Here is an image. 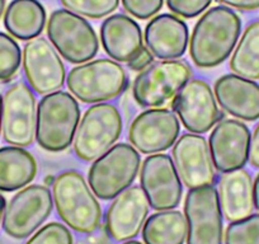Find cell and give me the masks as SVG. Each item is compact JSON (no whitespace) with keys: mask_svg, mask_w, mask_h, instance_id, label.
<instances>
[{"mask_svg":"<svg viewBox=\"0 0 259 244\" xmlns=\"http://www.w3.org/2000/svg\"><path fill=\"white\" fill-rule=\"evenodd\" d=\"M241 34V19L228 6L206 11L194 24L189 39V55L202 69L219 66L233 54Z\"/></svg>","mask_w":259,"mask_h":244,"instance_id":"cell-1","label":"cell"},{"mask_svg":"<svg viewBox=\"0 0 259 244\" xmlns=\"http://www.w3.org/2000/svg\"><path fill=\"white\" fill-rule=\"evenodd\" d=\"M52 198L61 220L76 233L91 234L101 226V205L80 172L68 169L57 174Z\"/></svg>","mask_w":259,"mask_h":244,"instance_id":"cell-2","label":"cell"},{"mask_svg":"<svg viewBox=\"0 0 259 244\" xmlns=\"http://www.w3.org/2000/svg\"><path fill=\"white\" fill-rule=\"evenodd\" d=\"M80 122V107L71 93L57 91L38 102L36 140L50 153L64 151L73 144Z\"/></svg>","mask_w":259,"mask_h":244,"instance_id":"cell-3","label":"cell"},{"mask_svg":"<svg viewBox=\"0 0 259 244\" xmlns=\"http://www.w3.org/2000/svg\"><path fill=\"white\" fill-rule=\"evenodd\" d=\"M128 76L123 66L111 59H98L80 64L69 71V92L83 103H102L123 93Z\"/></svg>","mask_w":259,"mask_h":244,"instance_id":"cell-4","label":"cell"},{"mask_svg":"<svg viewBox=\"0 0 259 244\" xmlns=\"http://www.w3.org/2000/svg\"><path fill=\"white\" fill-rule=\"evenodd\" d=\"M140 166V154L131 144H114L92 164L89 186L97 197L112 200L133 185Z\"/></svg>","mask_w":259,"mask_h":244,"instance_id":"cell-5","label":"cell"},{"mask_svg":"<svg viewBox=\"0 0 259 244\" xmlns=\"http://www.w3.org/2000/svg\"><path fill=\"white\" fill-rule=\"evenodd\" d=\"M122 133V117L112 103L89 107L74 136V153L84 161H94L114 145Z\"/></svg>","mask_w":259,"mask_h":244,"instance_id":"cell-6","label":"cell"},{"mask_svg":"<svg viewBox=\"0 0 259 244\" xmlns=\"http://www.w3.org/2000/svg\"><path fill=\"white\" fill-rule=\"evenodd\" d=\"M192 68L184 60H161L140 71L133 84V96L140 106L163 108L191 79Z\"/></svg>","mask_w":259,"mask_h":244,"instance_id":"cell-7","label":"cell"},{"mask_svg":"<svg viewBox=\"0 0 259 244\" xmlns=\"http://www.w3.org/2000/svg\"><path fill=\"white\" fill-rule=\"evenodd\" d=\"M47 34L59 54L71 64H84L98 54L99 41L92 24L68 9L52 12Z\"/></svg>","mask_w":259,"mask_h":244,"instance_id":"cell-8","label":"cell"},{"mask_svg":"<svg viewBox=\"0 0 259 244\" xmlns=\"http://www.w3.org/2000/svg\"><path fill=\"white\" fill-rule=\"evenodd\" d=\"M54 209V198L49 187L29 185L19 190L6 206L3 229L14 239H24L34 233Z\"/></svg>","mask_w":259,"mask_h":244,"instance_id":"cell-9","label":"cell"},{"mask_svg":"<svg viewBox=\"0 0 259 244\" xmlns=\"http://www.w3.org/2000/svg\"><path fill=\"white\" fill-rule=\"evenodd\" d=\"M188 226L187 244H221L224 238L223 211L215 186L189 188L184 201Z\"/></svg>","mask_w":259,"mask_h":244,"instance_id":"cell-10","label":"cell"},{"mask_svg":"<svg viewBox=\"0 0 259 244\" xmlns=\"http://www.w3.org/2000/svg\"><path fill=\"white\" fill-rule=\"evenodd\" d=\"M37 107L28 84L17 82L6 91L2 102V135L6 143L27 148L36 138Z\"/></svg>","mask_w":259,"mask_h":244,"instance_id":"cell-11","label":"cell"},{"mask_svg":"<svg viewBox=\"0 0 259 244\" xmlns=\"http://www.w3.org/2000/svg\"><path fill=\"white\" fill-rule=\"evenodd\" d=\"M22 65L27 83L37 94L54 93L65 84L64 63L59 51L45 37H36L26 42L22 51Z\"/></svg>","mask_w":259,"mask_h":244,"instance_id":"cell-12","label":"cell"},{"mask_svg":"<svg viewBox=\"0 0 259 244\" xmlns=\"http://www.w3.org/2000/svg\"><path fill=\"white\" fill-rule=\"evenodd\" d=\"M179 133L181 122L173 109L149 108L131 122L128 140L136 150L149 155L168 150Z\"/></svg>","mask_w":259,"mask_h":244,"instance_id":"cell-13","label":"cell"},{"mask_svg":"<svg viewBox=\"0 0 259 244\" xmlns=\"http://www.w3.org/2000/svg\"><path fill=\"white\" fill-rule=\"evenodd\" d=\"M171 109L189 133L205 134L219 122L218 101L203 79H189L171 101Z\"/></svg>","mask_w":259,"mask_h":244,"instance_id":"cell-14","label":"cell"},{"mask_svg":"<svg viewBox=\"0 0 259 244\" xmlns=\"http://www.w3.org/2000/svg\"><path fill=\"white\" fill-rule=\"evenodd\" d=\"M140 186L154 210H173L181 204L183 195L181 178L173 159L166 154H153L144 160Z\"/></svg>","mask_w":259,"mask_h":244,"instance_id":"cell-15","label":"cell"},{"mask_svg":"<svg viewBox=\"0 0 259 244\" xmlns=\"http://www.w3.org/2000/svg\"><path fill=\"white\" fill-rule=\"evenodd\" d=\"M173 163L182 183L188 188L213 185L216 169L210 146L203 136L183 134L173 145Z\"/></svg>","mask_w":259,"mask_h":244,"instance_id":"cell-16","label":"cell"},{"mask_svg":"<svg viewBox=\"0 0 259 244\" xmlns=\"http://www.w3.org/2000/svg\"><path fill=\"white\" fill-rule=\"evenodd\" d=\"M149 204L141 186H130L113 198L104 216L106 231L113 240L126 241L139 235L149 215Z\"/></svg>","mask_w":259,"mask_h":244,"instance_id":"cell-17","label":"cell"},{"mask_svg":"<svg viewBox=\"0 0 259 244\" xmlns=\"http://www.w3.org/2000/svg\"><path fill=\"white\" fill-rule=\"evenodd\" d=\"M251 133L248 126L235 118L219 121L208 139L211 156L218 172L244 168L249 160Z\"/></svg>","mask_w":259,"mask_h":244,"instance_id":"cell-18","label":"cell"},{"mask_svg":"<svg viewBox=\"0 0 259 244\" xmlns=\"http://www.w3.org/2000/svg\"><path fill=\"white\" fill-rule=\"evenodd\" d=\"M213 93L226 113L240 121L259 119V84L236 74H225L215 82Z\"/></svg>","mask_w":259,"mask_h":244,"instance_id":"cell-19","label":"cell"},{"mask_svg":"<svg viewBox=\"0 0 259 244\" xmlns=\"http://www.w3.org/2000/svg\"><path fill=\"white\" fill-rule=\"evenodd\" d=\"M144 41L154 57L161 60L179 59L189 44L188 26L174 14H159L146 24Z\"/></svg>","mask_w":259,"mask_h":244,"instance_id":"cell-20","label":"cell"},{"mask_svg":"<svg viewBox=\"0 0 259 244\" xmlns=\"http://www.w3.org/2000/svg\"><path fill=\"white\" fill-rule=\"evenodd\" d=\"M101 41L106 54L119 63H128L144 47L141 27L122 13L109 16L102 23Z\"/></svg>","mask_w":259,"mask_h":244,"instance_id":"cell-21","label":"cell"},{"mask_svg":"<svg viewBox=\"0 0 259 244\" xmlns=\"http://www.w3.org/2000/svg\"><path fill=\"white\" fill-rule=\"evenodd\" d=\"M218 193L223 215L229 223L246 218L255 209L253 178L246 169L223 172L218 178Z\"/></svg>","mask_w":259,"mask_h":244,"instance_id":"cell-22","label":"cell"},{"mask_svg":"<svg viewBox=\"0 0 259 244\" xmlns=\"http://www.w3.org/2000/svg\"><path fill=\"white\" fill-rule=\"evenodd\" d=\"M37 174L34 156L21 146L0 148V192H14L28 186Z\"/></svg>","mask_w":259,"mask_h":244,"instance_id":"cell-23","label":"cell"},{"mask_svg":"<svg viewBox=\"0 0 259 244\" xmlns=\"http://www.w3.org/2000/svg\"><path fill=\"white\" fill-rule=\"evenodd\" d=\"M47 16L38 0H12L4 12V27L14 38L29 41L44 32Z\"/></svg>","mask_w":259,"mask_h":244,"instance_id":"cell-24","label":"cell"},{"mask_svg":"<svg viewBox=\"0 0 259 244\" xmlns=\"http://www.w3.org/2000/svg\"><path fill=\"white\" fill-rule=\"evenodd\" d=\"M188 226L184 214L177 210H163L146 219L143 226L145 244H183Z\"/></svg>","mask_w":259,"mask_h":244,"instance_id":"cell-25","label":"cell"},{"mask_svg":"<svg viewBox=\"0 0 259 244\" xmlns=\"http://www.w3.org/2000/svg\"><path fill=\"white\" fill-rule=\"evenodd\" d=\"M230 70L250 80H259V19L249 23L231 54Z\"/></svg>","mask_w":259,"mask_h":244,"instance_id":"cell-26","label":"cell"},{"mask_svg":"<svg viewBox=\"0 0 259 244\" xmlns=\"http://www.w3.org/2000/svg\"><path fill=\"white\" fill-rule=\"evenodd\" d=\"M22 64V50L18 42L0 32V80L8 82L18 73Z\"/></svg>","mask_w":259,"mask_h":244,"instance_id":"cell-27","label":"cell"},{"mask_svg":"<svg viewBox=\"0 0 259 244\" xmlns=\"http://www.w3.org/2000/svg\"><path fill=\"white\" fill-rule=\"evenodd\" d=\"M225 244H259V213L229 224Z\"/></svg>","mask_w":259,"mask_h":244,"instance_id":"cell-28","label":"cell"},{"mask_svg":"<svg viewBox=\"0 0 259 244\" xmlns=\"http://www.w3.org/2000/svg\"><path fill=\"white\" fill-rule=\"evenodd\" d=\"M65 9L92 19L104 18L118 8L119 0H60Z\"/></svg>","mask_w":259,"mask_h":244,"instance_id":"cell-29","label":"cell"},{"mask_svg":"<svg viewBox=\"0 0 259 244\" xmlns=\"http://www.w3.org/2000/svg\"><path fill=\"white\" fill-rule=\"evenodd\" d=\"M24 244H74V238L68 226L52 221L38 229Z\"/></svg>","mask_w":259,"mask_h":244,"instance_id":"cell-30","label":"cell"},{"mask_svg":"<svg viewBox=\"0 0 259 244\" xmlns=\"http://www.w3.org/2000/svg\"><path fill=\"white\" fill-rule=\"evenodd\" d=\"M213 0H166V6L182 18H196L211 6Z\"/></svg>","mask_w":259,"mask_h":244,"instance_id":"cell-31","label":"cell"},{"mask_svg":"<svg viewBox=\"0 0 259 244\" xmlns=\"http://www.w3.org/2000/svg\"><path fill=\"white\" fill-rule=\"evenodd\" d=\"M124 11L135 18L145 21L161 11L164 0H121Z\"/></svg>","mask_w":259,"mask_h":244,"instance_id":"cell-32","label":"cell"},{"mask_svg":"<svg viewBox=\"0 0 259 244\" xmlns=\"http://www.w3.org/2000/svg\"><path fill=\"white\" fill-rule=\"evenodd\" d=\"M154 63V55L149 51V49L146 46H144L141 49V51L136 55L134 59H131L128 61V68L133 71H143L146 68L151 65Z\"/></svg>","mask_w":259,"mask_h":244,"instance_id":"cell-33","label":"cell"},{"mask_svg":"<svg viewBox=\"0 0 259 244\" xmlns=\"http://www.w3.org/2000/svg\"><path fill=\"white\" fill-rule=\"evenodd\" d=\"M249 163L253 168L259 169V122L254 128L249 145Z\"/></svg>","mask_w":259,"mask_h":244,"instance_id":"cell-34","label":"cell"},{"mask_svg":"<svg viewBox=\"0 0 259 244\" xmlns=\"http://www.w3.org/2000/svg\"><path fill=\"white\" fill-rule=\"evenodd\" d=\"M223 6L230 8L240 9V11H255L259 9V0H216Z\"/></svg>","mask_w":259,"mask_h":244,"instance_id":"cell-35","label":"cell"},{"mask_svg":"<svg viewBox=\"0 0 259 244\" xmlns=\"http://www.w3.org/2000/svg\"><path fill=\"white\" fill-rule=\"evenodd\" d=\"M253 191H254V208L259 211V173L256 174L255 179L253 181Z\"/></svg>","mask_w":259,"mask_h":244,"instance_id":"cell-36","label":"cell"},{"mask_svg":"<svg viewBox=\"0 0 259 244\" xmlns=\"http://www.w3.org/2000/svg\"><path fill=\"white\" fill-rule=\"evenodd\" d=\"M7 206V200L3 195H0V225H2V221H3L4 211H6Z\"/></svg>","mask_w":259,"mask_h":244,"instance_id":"cell-37","label":"cell"},{"mask_svg":"<svg viewBox=\"0 0 259 244\" xmlns=\"http://www.w3.org/2000/svg\"><path fill=\"white\" fill-rule=\"evenodd\" d=\"M55 177L56 176H52V174H49V176H46L44 178V183L46 186H52L54 185V181H55Z\"/></svg>","mask_w":259,"mask_h":244,"instance_id":"cell-38","label":"cell"},{"mask_svg":"<svg viewBox=\"0 0 259 244\" xmlns=\"http://www.w3.org/2000/svg\"><path fill=\"white\" fill-rule=\"evenodd\" d=\"M4 12H6V0H0V18H2Z\"/></svg>","mask_w":259,"mask_h":244,"instance_id":"cell-39","label":"cell"},{"mask_svg":"<svg viewBox=\"0 0 259 244\" xmlns=\"http://www.w3.org/2000/svg\"><path fill=\"white\" fill-rule=\"evenodd\" d=\"M2 102H3V97L0 94V134H2Z\"/></svg>","mask_w":259,"mask_h":244,"instance_id":"cell-40","label":"cell"},{"mask_svg":"<svg viewBox=\"0 0 259 244\" xmlns=\"http://www.w3.org/2000/svg\"><path fill=\"white\" fill-rule=\"evenodd\" d=\"M123 244H143V243H141V241H139V240H133V239H130V240L124 241Z\"/></svg>","mask_w":259,"mask_h":244,"instance_id":"cell-41","label":"cell"}]
</instances>
